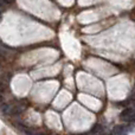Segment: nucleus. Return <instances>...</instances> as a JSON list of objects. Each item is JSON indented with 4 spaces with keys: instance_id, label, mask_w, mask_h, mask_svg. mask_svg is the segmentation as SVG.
<instances>
[{
    "instance_id": "1",
    "label": "nucleus",
    "mask_w": 135,
    "mask_h": 135,
    "mask_svg": "<svg viewBox=\"0 0 135 135\" xmlns=\"http://www.w3.org/2000/svg\"><path fill=\"white\" fill-rule=\"evenodd\" d=\"M120 119L126 122H135V110L133 108H126L120 114Z\"/></svg>"
},
{
    "instance_id": "2",
    "label": "nucleus",
    "mask_w": 135,
    "mask_h": 135,
    "mask_svg": "<svg viewBox=\"0 0 135 135\" xmlns=\"http://www.w3.org/2000/svg\"><path fill=\"white\" fill-rule=\"evenodd\" d=\"M127 132H128V128L124 124H119V126L114 127V129H113V134L114 135H126Z\"/></svg>"
},
{
    "instance_id": "3",
    "label": "nucleus",
    "mask_w": 135,
    "mask_h": 135,
    "mask_svg": "<svg viewBox=\"0 0 135 135\" xmlns=\"http://www.w3.org/2000/svg\"><path fill=\"white\" fill-rule=\"evenodd\" d=\"M24 110V107L20 104H17V105H11V112H9V115H19L21 114Z\"/></svg>"
},
{
    "instance_id": "4",
    "label": "nucleus",
    "mask_w": 135,
    "mask_h": 135,
    "mask_svg": "<svg viewBox=\"0 0 135 135\" xmlns=\"http://www.w3.org/2000/svg\"><path fill=\"white\" fill-rule=\"evenodd\" d=\"M101 132H103V126H102V124H97V126H96L95 128L91 131V134L96 135L97 133H101Z\"/></svg>"
},
{
    "instance_id": "5",
    "label": "nucleus",
    "mask_w": 135,
    "mask_h": 135,
    "mask_svg": "<svg viewBox=\"0 0 135 135\" xmlns=\"http://www.w3.org/2000/svg\"><path fill=\"white\" fill-rule=\"evenodd\" d=\"M1 112L4 113V114L9 115V112H11V104H4L1 107Z\"/></svg>"
},
{
    "instance_id": "6",
    "label": "nucleus",
    "mask_w": 135,
    "mask_h": 135,
    "mask_svg": "<svg viewBox=\"0 0 135 135\" xmlns=\"http://www.w3.org/2000/svg\"><path fill=\"white\" fill-rule=\"evenodd\" d=\"M4 91H5V85H4V83H2V82L0 81V93L2 94Z\"/></svg>"
},
{
    "instance_id": "7",
    "label": "nucleus",
    "mask_w": 135,
    "mask_h": 135,
    "mask_svg": "<svg viewBox=\"0 0 135 135\" xmlns=\"http://www.w3.org/2000/svg\"><path fill=\"white\" fill-rule=\"evenodd\" d=\"M131 100H132V103L135 105V90L133 91V94H132V96H131Z\"/></svg>"
},
{
    "instance_id": "8",
    "label": "nucleus",
    "mask_w": 135,
    "mask_h": 135,
    "mask_svg": "<svg viewBox=\"0 0 135 135\" xmlns=\"http://www.w3.org/2000/svg\"><path fill=\"white\" fill-rule=\"evenodd\" d=\"M2 1H4L5 4H12V1H13V0H2Z\"/></svg>"
},
{
    "instance_id": "9",
    "label": "nucleus",
    "mask_w": 135,
    "mask_h": 135,
    "mask_svg": "<svg viewBox=\"0 0 135 135\" xmlns=\"http://www.w3.org/2000/svg\"><path fill=\"white\" fill-rule=\"evenodd\" d=\"M2 101H4V97H2V94L0 93V103H1Z\"/></svg>"
},
{
    "instance_id": "10",
    "label": "nucleus",
    "mask_w": 135,
    "mask_h": 135,
    "mask_svg": "<svg viewBox=\"0 0 135 135\" xmlns=\"http://www.w3.org/2000/svg\"><path fill=\"white\" fill-rule=\"evenodd\" d=\"M2 4H4V1H2V0H0V9H1V8H2V6H4Z\"/></svg>"
},
{
    "instance_id": "11",
    "label": "nucleus",
    "mask_w": 135,
    "mask_h": 135,
    "mask_svg": "<svg viewBox=\"0 0 135 135\" xmlns=\"http://www.w3.org/2000/svg\"><path fill=\"white\" fill-rule=\"evenodd\" d=\"M2 58V54H1V51H0V59Z\"/></svg>"
},
{
    "instance_id": "12",
    "label": "nucleus",
    "mask_w": 135,
    "mask_h": 135,
    "mask_svg": "<svg viewBox=\"0 0 135 135\" xmlns=\"http://www.w3.org/2000/svg\"><path fill=\"white\" fill-rule=\"evenodd\" d=\"M0 16H1V13H0Z\"/></svg>"
}]
</instances>
